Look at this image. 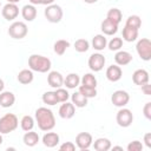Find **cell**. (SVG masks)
Listing matches in <instances>:
<instances>
[{
  "label": "cell",
  "mask_w": 151,
  "mask_h": 151,
  "mask_svg": "<svg viewBox=\"0 0 151 151\" xmlns=\"http://www.w3.org/2000/svg\"><path fill=\"white\" fill-rule=\"evenodd\" d=\"M2 142H4V138H2V133H0V145L2 144Z\"/></svg>",
  "instance_id": "681fc988"
},
{
  "label": "cell",
  "mask_w": 151,
  "mask_h": 151,
  "mask_svg": "<svg viewBox=\"0 0 151 151\" xmlns=\"http://www.w3.org/2000/svg\"><path fill=\"white\" fill-rule=\"evenodd\" d=\"M90 48V42L84 39V38H80V39H77L74 41V50L79 53H84V52H87Z\"/></svg>",
  "instance_id": "d6a6232c"
},
{
  "label": "cell",
  "mask_w": 151,
  "mask_h": 151,
  "mask_svg": "<svg viewBox=\"0 0 151 151\" xmlns=\"http://www.w3.org/2000/svg\"><path fill=\"white\" fill-rule=\"evenodd\" d=\"M28 66L32 71L46 73L51 70L52 63L47 57H44L41 54H32L28 57Z\"/></svg>",
  "instance_id": "7a4b0ae2"
},
{
  "label": "cell",
  "mask_w": 151,
  "mask_h": 151,
  "mask_svg": "<svg viewBox=\"0 0 151 151\" xmlns=\"http://www.w3.org/2000/svg\"><path fill=\"white\" fill-rule=\"evenodd\" d=\"M19 125L18 117L14 113H6L0 118V133L7 134L13 132Z\"/></svg>",
  "instance_id": "3957f363"
},
{
  "label": "cell",
  "mask_w": 151,
  "mask_h": 151,
  "mask_svg": "<svg viewBox=\"0 0 151 151\" xmlns=\"http://www.w3.org/2000/svg\"><path fill=\"white\" fill-rule=\"evenodd\" d=\"M55 94H57V98H58V101L59 103H65L70 98V93L66 88H63V87H58L55 88Z\"/></svg>",
  "instance_id": "8d00e7d4"
},
{
  "label": "cell",
  "mask_w": 151,
  "mask_h": 151,
  "mask_svg": "<svg viewBox=\"0 0 151 151\" xmlns=\"http://www.w3.org/2000/svg\"><path fill=\"white\" fill-rule=\"evenodd\" d=\"M143 113H144V116H145V118L146 119H151V103L150 101H147L145 105H144V107H143Z\"/></svg>",
  "instance_id": "ab89813d"
},
{
  "label": "cell",
  "mask_w": 151,
  "mask_h": 151,
  "mask_svg": "<svg viewBox=\"0 0 151 151\" xmlns=\"http://www.w3.org/2000/svg\"><path fill=\"white\" fill-rule=\"evenodd\" d=\"M100 29L105 35H113L118 31V24H116L109 19H104L100 24Z\"/></svg>",
  "instance_id": "2e32d148"
},
{
  "label": "cell",
  "mask_w": 151,
  "mask_h": 151,
  "mask_svg": "<svg viewBox=\"0 0 151 151\" xmlns=\"http://www.w3.org/2000/svg\"><path fill=\"white\" fill-rule=\"evenodd\" d=\"M107 46V39L104 34H96L92 38V47L96 51H103Z\"/></svg>",
  "instance_id": "cb8c5ba5"
},
{
  "label": "cell",
  "mask_w": 151,
  "mask_h": 151,
  "mask_svg": "<svg viewBox=\"0 0 151 151\" xmlns=\"http://www.w3.org/2000/svg\"><path fill=\"white\" fill-rule=\"evenodd\" d=\"M47 83L53 88L61 87L64 85V77L58 71H51L48 73V76H47Z\"/></svg>",
  "instance_id": "4fadbf2b"
},
{
  "label": "cell",
  "mask_w": 151,
  "mask_h": 151,
  "mask_svg": "<svg viewBox=\"0 0 151 151\" xmlns=\"http://www.w3.org/2000/svg\"><path fill=\"white\" fill-rule=\"evenodd\" d=\"M45 14V18L47 19V21L52 22V24H58L61 21L63 17H64V12H63V8L57 5V4H52V5H48L44 12Z\"/></svg>",
  "instance_id": "277c9868"
},
{
  "label": "cell",
  "mask_w": 151,
  "mask_h": 151,
  "mask_svg": "<svg viewBox=\"0 0 151 151\" xmlns=\"http://www.w3.org/2000/svg\"><path fill=\"white\" fill-rule=\"evenodd\" d=\"M138 38V29L129 27V26H124L123 28V39L127 42H132L136 41Z\"/></svg>",
  "instance_id": "4316f807"
},
{
  "label": "cell",
  "mask_w": 151,
  "mask_h": 151,
  "mask_svg": "<svg viewBox=\"0 0 151 151\" xmlns=\"http://www.w3.org/2000/svg\"><path fill=\"white\" fill-rule=\"evenodd\" d=\"M60 142V137L57 132H47L42 136V144L46 147H55Z\"/></svg>",
  "instance_id": "ac0fdd59"
},
{
  "label": "cell",
  "mask_w": 151,
  "mask_h": 151,
  "mask_svg": "<svg viewBox=\"0 0 151 151\" xmlns=\"http://www.w3.org/2000/svg\"><path fill=\"white\" fill-rule=\"evenodd\" d=\"M107 47H109L110 51H119L123 47V39L122 38H118V37L112 38L107 42Z\"/></svg>",
  "instance_id": "e575fe53"
},
{
  "label": "cell",
  "mask_w": 151,
  "mask_h": 151,
  "mask_svg": "<svg viewBox=\"0 0 151 151\" xmlns=\"http://www.w3.org/2000/svg\"><path fill=\"white\" fill-rule=\"evenodd\" d=\"M28 33V28L27 25L22 21H14L13 24H11V26L8 27V34L11 38L13 39H22L27 35Z\"/></svg>",
  "instance_id": "5b68a950"
},
{
  "label": "cell",
  "mask_w": 151,
  "mask_h": 151,
  "mask_svg": "<svg viewBox=\"0 0 151 151\" xmlns=\"http://www.w3.org/2000/svg\"><path fill=\"white\" fill-rule=\"evenodd\" d=\"M132 54L127 51H117L116 55H114V61L117 65L119 66H125V65H129L131 61H132Z\"/></svg>",
  "instance_id": "e0dca14e"
},
{
  "label": "cell",
  "mask_w": 151,
  "mask_h": 151,
  "mask_svg": "<svg viewBox=\"0 0 151 151\" xmlns=\"http://www.w3.org/2000/svg\"><path fill=\"white\" fill-rule=\"evenodd\" d=\"M111 101L117 107H124L130 101V94L124 90H117L112 93Z\"/></svg>",
  "instance_id": "9c48e42d"
},
{
  "label": "cell",
  "mask_w": 151,
  "mask_h": 151,
  "mask_svg": "<svg viewBox=\"0 0 151 151\" xmlns=\"http://www.w3.org/2000/svg\"><path fill=\"white\" fill-rule=\"evenodd\" d=\"M136 50L142 60L149 61L151 59V41L147 38H142L137 41Z\"/></svg>",
  "instance_id": "8992f818"
},
{
  "label": "cell",
  "mask_w": 151,
  "mask_h": 151,
  "mask_svg": "<svg viewBox=\"0 0 151 151\" xmlns=\"http://www.w3.org/2000/svg\"><path fill=\"white\" fill-rule=\"evenodd\" d=\"M92 144H93L94 150H97V151H109L112 146L111 140L109 138H104V137L97 138L94 140V143H92Z\"/></svg>",
  "instance_id": "603a6c76"
},
{
  "label": "cell",
  "mask_w": 151,
  "mask_h": 151,
  "mask_svg": "<svg viewBox=\"0 0 151 151\" xmlns=\"http://www.w3.org/2000/svg\"><path fill=\"white\" fill-rule=\"evenodd\" d=\"M105 63H106V59H105V57L101 53H93V54H91L90 58H88V61H87L90 70L93 71V72L101 71L104 68V66H105Z\"/></svg>",
  "instance_id": "ba28073f"
},
{
  "label": "cell",
  "mask_w": 151,
  "mask_h": 151,
  "mask_svg": "<svg viewBox=\"0 0 151 151\" xmlns=\"http://www.w3.org/2000/svg\"><path fill=\"white\" fill-rule=\"evenodd\" d=\"M15 103V96L11 91L0 92V107H11Z\"/></svg>",
  "instance_id": "d6986e66"
},
{
  "label": "cell",
  "mask_w": 151,
  "mask_h": 151,
  "mask_svg": "<svg viewBox=\"0 0 151 151\" xmlns=\"http://www.w3.org/2000/svg\"><path fill=\"white\" fill-rule=\"evenodd\" d=\"M52 4H54V0H41V5L48 6V5H52Z\"/></svg>",
  "instance_id": "7bdbcfd3"
},
{
  "label": "cell",
  "mask_w": 151,
  "mask_h": 151,
  "mask_svg": "<svg viewBox=\"0 0 151 151\" xmlns=\"http://www.w3.org/2000/svg\"><path fill=\"white\" fill-rule=\"evenodd\" d=\"M34 120L41 131H51L55 126V117L47 107H38L34 113Z\"/></svg>",
  "instance_id": "6da1fadb"
},
{
  "label": "cell",
  "mask_w": 151,
  "mask_h": 151,
  "mask_svg": "<svg viewBox=\"0 0 151 151\" xmlns=\"http://www.w3.org/2000/svg\"><path fill=\"white\" fill-rule=\"evenodd\" d=\"M125 26H129V27H132V28H136V29H139L140 26H142V19L139 15H130L127 19H126V22H125Z\"/></svg>",
  "instance_id": "836d02e7"
},
{
  "label": "cell",
  "mask_w": 151,
  "mask_h": 151,
  "mask_svg": "<svg viewBox=\"0 0 151 151\" xmlns=\"http://www.w3.org/2000/svg\"><path fill=\"white\" fill-rule=\"evenodd\" d=\"M20 0H7V2H11V4H18Z\"/></svg>",
  "instance_id": "c3c4849f"
},
{
  "label": "cell",
  "mask_w": 151,
  "mask_h": 151,
  "mask_svg": "<svg viewBox=\"0 0 151 151\" xmlns=\"http://www.w3.org/2000/svg\"><path fill=\"white\" fill-rule=\"evenodd\" d=\"M80 83H81V85L87 86V87H92V88L97 87V78L92 73H85L83 76V78L80 79Z\"/></svg>",
  "instance_id": "f546056e"
},
{
  "label": "cell",
  "mask_w": 151,
  "mask_h": 151,
  "mask_svg": "<svg viewBox=\"0 0 151 151\" xmlns=\"http://www.w3.org/2000/svg\"><path fill=\"white\" fill-rule=\"evenodd\" d=\"M150 80V76H149V72L144 68H139V70H136L132 74V81L138 85V86H142L146 83H149Z\"/></svg>",
  "instance_id": "7c38bea8"
},
{
  "label": "cell",
  "mask_w": 151,
  "mask_h": 151,
  "mask_svg": "<svg viewBox=\"0 0 151 151\" xmlns=\"http://www.w3.org/2000/svg\"><path fill=\"white\" fill-rule=\"evenodd\" d=\"M70 47V42L67 41V40H65V39H59V40H57L55 42H54V45H53V50H54V53H57L58 55H63L65 52H66V50Z\"/></svg>",
  "instance_id": "83f0119b"
},
{
  "label": "cell",
  "mask_w": 151,
  "mask_h": 151,
  "mask_svg": "<svg viewBox=\"0 0 151 151\" xmlns=\"http://www.w3.org/2000/svg\"><path fill=\"white\" fill-rule=\"evenodd\" d=\"M39 134L37 133V132H34V131H26V133L24 134V137H22V142H24V144L26 145V146H29V147H33V146H35L38 143H39Z\"/></svg>",
  "instance_id": "7402d4cb"
},
{
  "label": "cell",
  "mask_w": 151,
  "mask_h": 151,
  "mask_svg": "<svg viewBox=\"0 0 151 151\" xmlns=\"http://www.w3.org/2000/svg\"><path fill=\"white\" fill-rule=\"evenodd\" d=\"M34 123H35L34 118H33L32 116H29V114H26V116H24V117L21 118V120H20V126H21V129H22L24 131H31V130H33V127H34Z\"/></svg>",
  "instance_id": "4dcf8cb0"
},
{
  "label": "cell",
  "mask_w": 151,
  "mask_h": 151,
  "mask_svg": "<svg viewBox=\"0 0 151 151\" xmlns=\"http://www.w3.org/2000/svg\"><path fill=\"white\" fill-rule=\"evenodd\" d=\"M21 15L26 21H33L37 17V8L34 5L28 4L21 8Z\"/></svg>",
  "instance_id": "ffe728a7"
},
{
  "label": "cell",
  "mask_w": 151,
  "mask_h": 151,
  "mask_svg": "<svg viewBox=\"0 0 151 151\" xmlns=\"http://www.w3.org/2000/svg\"><path fill=\"white\" fill-rule=\"evenodd\" d=\"M116 120H117V124L119 126H122V127H129L132 124V122H133L132 111L130 109H126V107H120V110L117 112Z\"/></svg>",
  "instance_id": "52a82bcc"
},
{
  "label": "cell",
  "mask_w": 151,
  "mask_h": 151,
  "mask_svg": "<svg viewBox=\"0 0 151 151\" xmlns=\"http://www.w3.org/2000/svg\"><path fill=\"white\" fill-rule=\"evenodd\" d=\"M83 96H85L87 99L90 98H94L97 96V88H92V87H87L84 85H79V90H78Z\"/></svg>",
  "instance_id": "d590c367"
},
{
  "label": "cell",
  "mask_w": 151,
  "mask_h": 151,
  "mask_svg": "<svg viewBox=\"0 0 151 151\" xmlns=\"http://www.w3.org/2000/svg\"><path fill=\"white\" fill-rule=\"evenodd\" d=\"M1 14H2V17H4L7 21H12V20L17 19V17L19 15V7H18L17 4L7 2V4L2 7Z\"/></svg>",
  "instance_id": "8fae6325"
},
{
  "label": "cell",
  "mask_w": 151,
  "mask_h": 151,
  "mask_svg": "<svg viewBox=\"0 0 151 151\" xmlns=\"http://www.w3.org/2000/svg\"><path fill=\"white\" fill-rule=\"evenodd\" d=\"M71 103L76 107L81 109V107H85L87 105V98L85 96H83L79 91H77V92H74V93L71 94Z\"/></svg>",
  "instance_id": "484cf974"
},
{
  "label": "cell",
  "mask_w": 151,
  "mask_h": 151,
  "mask_svg": "<svg viewBox=\"0 0 151 151\" xmlns=\"http://www.w3.org/2000/svg\"><path fill=\"white\" fill-rule=\"evenodd\" d=\"M126 149H127V151H142L143 150V144L139 140H132L127 144Z\"/></svg>",
  "instance_id": "74e56055"
},
{
  "label": "cell",
  "mask_w": 151,
  "mask_h": 151,
  "mask_svg": "<svg viewBox=\"0 0 151 151\" xmlns=\"http://www.w3.org/2000/svg\"><path fill=\"white\" fill-rule=\"evenodd\" d=\"M93 143L92 134L88 132H79L76 137V145L80 150H87Z\"/></svg>",
  "instance_id": "30bf717a"
},
{
  "label": "cell",
  "mask_w": 151,
  "mask_h": 151,
  "mask_svg": "<svg viewBox=\"0 0 151 151\" xmlns=\"http://www.w3.org/2000/svg\"><path fill=\"white\" fill-rule=\"evenodd\" d=\"M17 79H18V81L20 83V84H22V85H27V84H31L32 81H33V79H34V74H33V71L29 68V70H27V68H25V70H21L19 73H18V76H17Z\"/></svg>",
  "instance_id": "44dd1931"
},
{
  "label": "cell",
  "mask_w": 151,
  "mask_h": 151,
  "mask_svg": "<svg viewBox=\"0 0 151 151\" xmlns=\"http://www.w3.org/2000/svg\"><path fill=\"white\" fill-rule=\"evenodd\" d=\"M106 19L116 22V24H120L122 19H123V14H122V11L119 8H110L107 11V14H106Z\"/></svg>",
  "instance_id": "f1b7e54d"
},
{
  "label": "cell",
  "mask_w": 151,
  "mask_h": 151,
  "mask_svg": "<svg viewBox=\"0 0 151 151\" xmlns=\"http://www.w3.org/2000/svg\"><path fill=\"white\" fill-rule=\"evenodd\" d=\"M111 149L112 150H122L123 151V147L122 146H111Z\"/></svg>",
  "instance_id": "7dc6e473"
},
{
  "label": "cell",
  "mask_w": 151,
  "mask_h": 151,
  "mask_svg": "<svg viewBox=\"0 0 151 151\" xmlns=\"http://www.w3.org/2000/svg\"><path fill=\"white\" fill-rule=\"evenodd\" d=\"M29 1V4H32V5H41V0H28Z\"/></svg>",
  "instance_id": "ee69618b"
},
{
  "label": "cell",
  "mask_w": 151,
  "mask_h": 151,
  "mask_svg": "<svg viewBox=\"0 0 151 151\" xmlns=\"http://www.w3.org/2000/svg\"><path fill=\"white\" fill-rule=\"evenodd\" d=\"M80 84V77L77 73H70L64 78V85L66 88H76Z\"/></svg>",
  "instance_id": "d4e9b609"
},
{
  "label": "cell",
  "mask_w": 151,
  "mask_h": 151,
  "mask_svg": "<svg viewBox=\"0 0 151 151\" xmlns=\"http://www.w3.org/2000/svg\"><path fill=\"white\" fill-rule=\"evenodd\" d=\"M123 77V71L120 68L119 65H110L106 68V78L107 80L116 83L118 80H120V78Z\"/></svg>",
  "instance_id": "5bb4252c"
},
{
  "label": "cell",
  "mask_w": 151,
  "mask_h": 151,
  "mask_svg": "<svg viewBox=\"0 0 151 151\" xmlns=\"http://www.w3.org/2000/svg\"><path fill=\"white\" fill-rule=\"evenodd\" d=\"M60 151H74L76 150V144H73L72 142H65L59 146Z\"/></svg>",
  "instance_id": "f35d334b"
},
{
  "label": "cell",
  "mask_w": 151,
  "mask_h": 151,
  "mask_svg": "<svg viewBox=\"0 0 151 151\" xmlns=\"http://www.w3.org/2000/svg\"><path fill=\"white\" fill-rule=\"evenodd\" d=\"M144 143H145L146 147L151 149V132H146L144 134Z\"/></svg>",
  "instance_id": "b9f144b4"
},
{
  "label": "cell",
  "mask_w": 151,
  "mask_h": 151,
  "mask_svg": "<svg viewBox=\"0 0 151 151\" xmlns=\"http://www.w3.org/2000/svg\"><path fill=\"white\" fill-rule=\"evenodd\" d=\"M74 113H76V106L72 103L65 101L59 107V116L63 119H71L74 116Z\"/></svg>",
  "instance_id": "9a60e30c"
},
{
  "label": "cell",
  "mask_w": 151,
  "mask_h": 151,
  "mask_svg": "<svg viewBox=\"0 0 151 151\" xmlns=\"http://www.w3.org/2000/svg\"><path fill=\"white\" fill-rule=\"evenodd\" d=\"M0 6H1V2H0Z\"/></svg>",
  "instance_id": "f907efd6"
},
{
  "label": "cell",
  "mask_w": 151,
  "mask_h": 151,
  "mask_svg": "<svg viewBox=\"0 0 151 151\" xmlns=\"http://www.w3.org/2000/svg\"><path fill=\"white\" fill-rule=\"evenodd\" d=\"M140 87H142V91H143L144 94H146V96H151V85H150L149 83L142 85Z\"/></svg>",
  "instance_id": "60d3db41"
},
{
  "label": "cell",
  "mask_w": 151,
  "mask_h": 151,
  "mask_svg": "<svg viewBox=\"0 0 151 151\" xmlns=\"http://www.w3.org/2000/svg\"><path fill=\"white\" fill-rule=\"evenodd\" d=\"M98 0H84V2H86V4H94V2H97Z\"/></svg>",
  "instance_id": "bcb514c9"
},
{
  "label": "cell",
  "mask_w": 151,
  "mask_h": 151,
  "mask_svg": "<svg viewBox=\"0 0 151 151\" xmlns=\"http://www.w3.org/2000/svg\"><path fill=\"white\" fill-rule=\"evenodd\" d=\"M44 104H47L50 106H53V105H57L59 101H58V98H57V94L54 91H47L42 94L41 97Z\"/></svg>",
  "instance_id": "1f68e13d"
},
{
  "label": "cell",
  "mask_w": 151,
  "mask_h": 151,
  "mask_svg": "<svg viewBox=\"0 0 151 151\" xmlns=\"http://www.w3.org/2000/svg\"><path fill=\"white\" fill-rule=\"evenodd\" d=\"M4 87H5V83H4V80L0 78V92L4 91Z\"/></svg>",
  "instance_id": "f6af8a7d"
}]
</instances>
